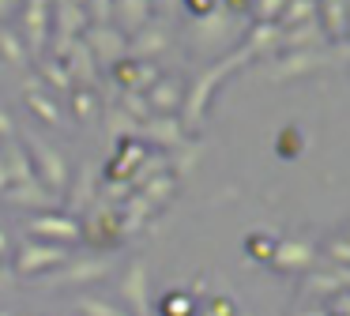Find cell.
Here are the masks:
<instances>
[{"mask_svg":"<svg viewBox=\"0 0 350 316\" xmlns=\"http://www.w3.org/2000/svg\"><path fill=\"white\" fill-rule=\"evenodd\" d=\"M317 19V0H286L279 15V27L290 30V27H301V23H312Z\"/></svg>","mask_w":350,"mask_h":316,"instance_id":"cell-4","label":"cell"},{"mask_svg":"<svg viewBox=\"0 0 350 316\" xmlns=\"http://www.w3.org/2000/svg\"><path fill=\"white\" fill-rule=\"evenodd\" d=\"M317 19L324 23L327 34H342L347 30V0H317Z\"/></svg>","mask_w":350,"mask_h":316,"instance_id":"cell-3","label":"cell"},{"mask_svg":"<svg viewBox=\"0 0 350 316\" xmlns=\"http://www.w3.org/2000/svg\"><path fill=\"white\" fill-rule=\"evenodd\" d=\"M53 19H57V27H61V30H79V27H83V8H79L76 0H57Z\"/></svg>","mask_w":350,"mask_h":316,"instance_id":"cell-5","label":"cell"},{"mask_svg":"<svg viewBox=\"0 0 350 316\" xmlns=\"http://www.w3.org/2000/svg\"><path fill=\"white\" fill-rule=\"evenodd\" d=\"M12 4H16V0H0V19H4V15L12 12Z\"/></svg>","mask_w":350,"mask_h":316,"instance_id":"cell-8","label":"cell"},{"mask_svg":"<svg viewBox=\"0 0 350 316\" xmlns=\"http://www.w3.org/2000/svg\"><path fill=\"white\" fill-rule=\"evenodd\" d=\"M147 12H151V0H113L109 4V15L121 23V30H139L147 23Z\"/></svg>","mask_w":350,"mask_h":316,"instance_id":"cell-2","label":"cell"},{"mask_svg":"<svg viewBox=\"0 0 350 316\" xmlns=\"http://www.w3.org/2000/svg\"><path fill=\"white\" fill-rule=\"evenodd\" d=\"M347 15H350V0H347Z\"/></svg>","mask_w":350,"mask_h":316,"instance_id":"cell-9","label":"cell"},{"mask_svg":"<svg viewBox=\"0 0 350 316\" xmlns=\"http://www.w3.org/2000/svg\"><path fill=\"white\" fill-rule=\"evenodd\" d=\"M0 49L8 53L12 60H19V57H23V53H19V42H16V34H12V30H4V27H0Z\"/></svg>","mask_w":350,"mask_h":316,"instance_id":"cell-7","label":"cell"},{"mask_svg":"<svg viewBox=\"0 0 350 316\" xmlns=\"http://www.w3.org/2000/svg\"><path fill=\"white\" fill-rule=\"evenodd\" d=\"M76 4H79V0H76Z\"/></svg>","mask_w":350,"mask_h":316,"instance_id":"cell-10","label":"cell"},{"mask_svg":"<svg viewBox=\"0 0 350 316\" xmlns=\"http://www.w3.org/2000/svg\"><path fill=\"white\" fill-rule=\"evenodd\" d=\"M282 8H286V0H252V12L260 23H279Z\"/></svg>","mask_w":350,"mask_h":316,"instance_id":"cell-6","label":"cell"},{"mask_svg":"<svg viewBox=\"0 0 350 316\" xmlns=\"http://www.w3.org/2000/svg\"><path fill=\"white\" fill-rule=\"evenodd\" d=\"M49 23H53V8H49V0H27V8H23V27H27V45H31V49L46 45Z\"/></svg>","mask_w":350,"mask_h":316,"instance_id":"cell-1","label":"cell"}]
</instances>
